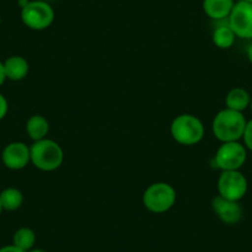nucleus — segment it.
I'll use <instances>...</instances> for the list:
<instances>
[{
  "label": "nucleus",
  "mask_w": 252,
  "mask_h": 252,
  "mask_svg": "<svg viewBox=\"0 0 252 252\" xmlns=\"http://www.w3.org/2000/svg\"><path fill=\"white\" fill-rule=\"evenodd\" d=\"M246 124L247 120L244 114L225 108L220 110L213 120V134L221 144L240 141L244 136Z\"/></svg>",
  "instance_id": "obj_1"
},
{
  "label": "nucleus",
  "mask_w": 252,
  "mask_h": 252,
  "mask_svg": "<svg viewBox=\"0 0 252 252\" xmlns=\"http://www.w3.org/2000/svg\"><path fill=\"white\" fill-rule=\"evenodd\" d=\"M31 163L43 172H53L60 168L64 159L62 147L51 139L33 141L30 146Z\"/></svg>",
  "instance_id": "obj_2"
},
{
  "label": "nucleus",
  "mask_w": 252,
  "mask_h": 252,
  "mask_svg": "<svg viewBox=\"0 0 252 252\" xmlns=\"http://www.w3.org/2000/svg\"><path fill=\"white\" fill-rule=\"evenodd\" d=\"M171 135L176 142L183 146L199 144L205 135L202 120L192 114H181L171 124Z\"/></svg>",
  "instance_id": "obj_3"
},
{
  "label": "nucleus",
  "mask_w": 252,
  "mask_h": 252,
  "mask_svg": "<svg viewBox=\"0 0 252 252\" xmlns=\"http://www.w3.org/2000/svg\"><path fill=\"white\" fill-rule=\"evenodd\" d=\"M177 200L176 189L166 182H156L146 188L142 195V203L149 212L163 214L174 207Z\"/></svg>",
  "instance_id": "obj_4"
},
{
  "label": "nucleus",
  "mask_w": 252,
  "mask_h": 252,
  "mask_svg": "<svg viewBox=\"0 0 252 252\" xmlns=\"http://www.w3.org/2000/svg\"><path fill=\"white\" fill-rule=\"evenodd\" d=\"M21 21L26 28L42 31L50 28L55 21V10L46 0H30L21 9Z\"/></svg>",
  "instance_id": "obj_5"
},
{
  "label": "nucleus",
  "mask_w": 252,
  "mask_h": 252,
  "mask_svg": "<svg viewBox=\"0 0 252 252\" xmlns=\"http://www.w3.org/2000/svg\"><path fill=\"white\" fill-rule=\"evenodd\" d=\"M247 159V149L240 141L222 142L217 150L214 162L220 171H240Z\"/></svg>",
  "instance_id": "obj_6"
},
{
  "label": "nucleus",
  "mask_w": 252,
  "mask_h": 252,
  "mask_svg": "<svg viewBox=\"0 0 252 252\" xmlns=\"http://www.w3.org/2000/svg\"><path fill=\"white\" fill-rule=\"evenodd\" d=\"M249 183L240 171H222L218 179V193L225 199L240 202L246 195Z\"/></svg>",
  "instance_id": "obj_7"
},
{
  "label": "nucleus",
  "mask_w": 252,
  "mask_h": 252,
  "mask_svg": "<svg viewBox=\"0 0 252 252\" xmlns=\"http://www.w3.org/2000/svg\"><path fill=\"white\" fill-rule=\"evenodd\" d=\"M227 24L236 37L252 40V4L239 0L227 18Z\"/></svg>",
  "instance_id": "obj_8"
},
{
  "label": "nucleus",
  "mask_w": 252,
  "mask_h": 252,
  "mask_svg": "<svg viewBox=\"0 0 252 252\" xmlns=\"http://www.w3.org/2000/svg\"><path fill=\"white\" fill-rule=\"evenodd\" d=\"M1 161L11 171L24 169L31 162L30 146L21 141H14L6 145L1 152Z\"/></svg>",
  "instance_id": "obj_9"
},
{
  "label": "nucleus",
  "mask_w": 252,
  "mask_h": 252,
  "mask_svg": "<svg viewBox=\"0 0 252 252\" xmlns=\"http://www.w3.org/2000/svg\"><path fill=\"white\" fill-rule=\"evenodd\" d=\"M212 209L217 214V217L227 225L237 224L241 221L244 217V209L239 202L225 199L220 195L213 198Z\"/></svg>",
  "instance_id": "obj_10"
},
{
  "label": "nucleus",
  "mask_w": 252,
  "mask_h": 252,
  "mask_svg": "<svg viewBox=\"0 0 252 252\" xmlns=\"http://www.w3.org/2000/svg\"><path fill=\"white\" fill-rule=\"evenodd\" d=\"M6 79L13 82H20L28 77L30 64L23 56H10L3 62Z\"/></svg>",
  "instance_id": "obj_11"
},
{
  "label": "nucleus",
  "mask_w": 252,
  "mask_h": 252,
  "mask_svg": "<svg viewBox=\"0 0 252 252\" xmlns=\"http://www.w3.org/2000/svg\"><path fill=\"white\" fill-rule=\"evenodd\" d=\"M235 0H203V11L208 18L215 21L227 20Z\"/></svg>",
  "instance_id": "obj_12"
},
{
  "label": "nucleus",
  "mask_w": 252,
  "mask_h": 252,
  "mask_svg": "<svg viewBox=\"0 0 252 252\" xmlns=\"http://www.w3.org/2000/svg\"><path fill=\"white\" fill-rule=\"evenodd\" d=\"M26 132L33 141H40L47 137L50 132V123L43 115L36 114L29 118L26 123Z\"/></svg>",
  "instance_id": "obj_13"
},
{
  "label": "nucleus",
  "mask_w": 252,
  "mask_h": 252,
  "mask_svg": "<svg viewBox=\"0 0 252 252\" xmlns=\"http://www.w3.org/2000/svg\"><path fill=\"white\" fill-rule=\"evenodd\" d=\"M250 101H251V95L249 92L244 88H232L229 93L225 96V105L227 109L235 111H240L242 113L246 110L250 106Z\"/></svg>",
  "instance_id": "obj_14"
},
{
  "label": "nucleus",
  "mask_w": 252,
  "mask_h": 252,
  "mask_svg": "<svg viewBox=\"0 0 252 252\" xmlns=\"http://www.w3.org/2000/svg\"><path fill=\"white\" fill-rule=\"evenodd\" d=\"M0 203L3 210L6 212H15L20 209L24 203V194L20 189L9 187V188L3 189L0 192Z\"/></svg>",
  "instance_id": "obj_15"
},
{
  "label": "nucleus",
  "mask_w": 252,
  "mask_h": 252,
  "mask_svg": "<svg viewBox=\"0 0 252 252\" xmlns=\"http://www.w3.org/2000/svg\"><path fill=\"white\" fill-rule=\"evenodd\" d=\"M212 38L217 47H219L220 50H227V48L232 47V45L235 43L236 35L231 30L226 20L225 24H220L219 26H217V29L213 31Z\"/></svg>",
  "instance_id": "obj_16"
},
{
  "label": "nucleus",
  "mask_w": 252,
  "mask_h": 252,
  "mask_svg": "<svg viewBox=\"0 0 252 252\" xmlns=\"http://www.w3.org/2000/svg\"><path fill=\"white\" fill-rule=\"evenodd\" d=\"M36 244V234L30 227H20L15 231L13 236V245H15L19 249L29 252L33 249Z\"/></svg>",
  "instance_id": "obj_17"
},
{
  "label": "nucleus",
  "mask_w": 252,
  "mask_h": 252,
  "mask_svg": "<svg viewBox=\"0 0 252 252\" xmlns=\"http://www.w3.org/2000/svg\"><path fill=\"white\" fill-rule=\"evenodd\" d=\"M242 140H244L245 147L252 152V119L250 121H247Z\"/></svg>",
  "instance_id": "obj_18"
},
{
  "label": "nucleus",
  "mask_w": 252,
  "mask_h": 252,
  "mask_svg": "<svg viewBox=\"0 0 252 252\" xmlns=\"http://www.w3.org/2000/svg\"><path fill=\"white\" fill-rule=\"evenodd\" d=\"M9 111V103L5 96L0 93V120H3Z\"/></svg>",
  "instance_id": "obj_19"
},
{
  "label": "nucleus",
  "mask_w": 252,
  "mask_h": 252,
  "mask_svg": "<svg viewBox=\"0 0 252 252\" xmlns=\"http://www.w3.org/2000/svg\"><path fill=\"white\" fill-rule=\"evenodd\" d=\"M0 252H26L24 251V250L19 249V247H16L15 245H6V246H3L1 249H0Z\"/></svg>",
  "instance_id": "obj_20"
},
{
  "label": "nucleus",
  "mask_w": 252,
  "mask_h": 252,
  "mask_svg": "<svg viewBox=\"0 0 252 252\" xmlns=\"http://www.w3.org/2000/svg\"><path fill=\"white\" fill-rule=\"evenodd\" d=\"M5 81H6V77H5V72H4V64L3 62L0 61V87L3 86Z\"/></svg>",
  "instance_id": "obj_21"
},
{
  "label": "nucleus",
  "mask_w": 252,
  "mask_h": 252,
  "mask_svg": "<svg viewBox=\"0 0 252 252\" xmlns=\"http://www.w3.org/2000/svg\"><path fill=\"white\" fill-rule=\"evenodd\" d=\"M247 58H249L250 63L252 64V45H250L249 48H247Z\"/></svg>",
  "instance_id": "obj_22"
},
{
  "label": "nucleus",
  "mask_w": 252,
  "mask_h": 252,
  "mask_svg": "<svg viewBox=\"0 0 252 252\" xmlns=\"http://www.w3.org/2000/svg\"><path fill=\"white\" fill-rule=\"evenodd\" d=\"M29 1H30V0H19V5H20V8L23 9L24 6H26L29 4Z\"/></svg>",
  "instance_id": "obj_23"
},
{
  "label": "nucleus",
  "mask_w": 252,
  "mask_h": 252,
  "mask_svg": "<svg viewBox=\"0 0 252 252\" xmlns=\"http://www.w3.org/2000/svg\"><path fill=\"white\" fill-rule=\"evenodd\" d=\"M29 252H46V251H43V250H41V249H32V250H30Z\"/></svg>",
  "instance_id": "obj_24"
},
{
  "label": "nucleus",
  "mask_w": 252,
  "mask_h": 252,
  "mask_svg": "<svg viewBox=\"0 0 252 252\" xmlns=\"http://www.w3.org/2000/svg\"><path fill=\"white\" fill-rule=\"evenodd\" d=\"M1 213H3V207H1V203H0V215H1Z\"/></svg>",
  "instance_id": "obj_25"
},
{
  "label": "nucleus",
  "mask_w": 252,
  "mask_h": 252,
  "mask_svg": "<svg viewBox=\"0 0 252 252\" xmlns=\"http://www.w3.org/2000/svg\"><path fill=\"white\" fill-rule=\"evenodd\" d=\"M250 109H251L252 111V95H251V101H250Z\"/></svg>",
  "instance_id": "obj_26"
},
{
  "label": "nucleus",
  "mask_w": 252,
  "mask_h": 252,
  "mask_svg": "<svg viewBox=\"0 0 252 252\" xmlns=\"http://www.w3.org/2000/svg\"><path fill=\"white\" fill-rule=\"evenodd\" d=\"M242 1H246V3H251L252 4V0H242Z\"/></svg>",
  "instance_id": "obj_27"
},
{
  "label": "nucleus",
  "mask_w": 252,
  "mask_h": 252,
  "mask_svg": "<svg viewBox=\"0 0 252 252\" xmlns=\"http://www.w3.org/2000/svg\"><path fill=\"white\" fill-rule=\"evenodd\" d=\"M0 25H1V18H0Z\"/></svg>",
  "instance_id": "obj_28"
},
{
  "label": "nucleus",
  "mask_w": 252,
  "mask_h": 252,
  "mask_svg": "<svg viewBox=\"0 0 252 252\" xmlns=\"http://www.w3.org/2000/svg\"><path fill=\"white\" fill-rule=\"evenodd\" d=\"M46 1H48V0H46Z\"/></svg>",
  "instance_id": "obj_29"
}]
</instances>
